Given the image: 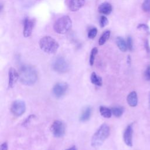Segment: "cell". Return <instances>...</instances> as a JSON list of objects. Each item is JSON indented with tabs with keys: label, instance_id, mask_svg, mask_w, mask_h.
I'll list each match as a JSON object with an SVG mask.
<instances>
[{
	"label": "cell",
	"instance_id": "44dd1931",
	"mask_svg": "<svg viewBox=\"0 0 150 150\" xmlns=\"http://www.w3.org/2000/svg\"><path fill=\"white\" fill-rule=\"evenodd\" d=\"M97 53H98V49L97 48H94L92 49L91 53V56H90V59H89V63L91 66H93L94 65L95 57Z\"/></svg>",
	"mask_w": 150,
	"mask_h": 150
},
{
	"label": "cell",
	"instance_id": "2e32d148",
	"mask_svg": "<svg viewBox=\"0 0 150 150\" xmlns=\"http://www.w3.org/2000/svg\"><path fill=\"white\" fill-rule=\"evenodd\" d=\"M116 44L118 48L121 51L123 52H125L127 51L128 49L127 42L124 41V39L123 38L120 37H117L116 38Z\"/></svg>",
	"mask_w": 150,
	"mask_h": 150
},
{
	"label": "cell",
	"instance_id": "603a6c76",
	"mask_svg": "<svg viewBox=\"0 0 150 150\" xmlns=\"http://www.w3.org/2000/svg\"><path fill=\"white\" fill-rule=\"evenodd\" d=\"M142 8L145 12L150 11V0H144L142 5Z\"/></svg>",
	"mask_w": 150,
	"mask_h": 150
},
{
	"label": "cell",
	"instance_id": "4316f807",
	"mask_svg": "<svg viewBox=\"0 0 150 150\" xmlns=\"http://www.w3.org/2000/svg\"><path fill=\"white\" fill-rule=\"evenodd\" d=\"M144 76L147 80L148 81L150 80V66H148L147 68L144 73Z\"/></svg>",
	"mask_w": 150,
	"mask_h": 150
},
{
	"label": "cell",
	"instance_id": "52a82bcc",
	"mask_svg": "<svg viewBox=\"0 0 150 150\" xmlns=\"http://www.w3.org/2000/svg\"><path fill=\"white\" fill-rule=\"evenodd\" d=\"M26 111L25 103L22 100L14 101L11 107V113L17 117L21 116Z\"/></svg>",
	"mask_w": 150,
	"mask_h": 150
},
{
	"label": "cell",
	"instance_id": "f1b7e54d",
	"mask_svg": "<svg viewBox=\"0 0 150 150\" xmlns=\"http://www.w3.org/2000/svg\"><path fill=\"white\" fill-rule=\"evenodd\" d=\"M0 150H8V146L7 142H3L1 145V148H0Z\"/></svg>",
	"mask_w": 150,
	"mask_h": 150
},
{
	"label": "cell",
	"instance_id": "3957f363",
	"mask_svg": "<svg viewBox=\"0 0 150 150\" xmlns=\"http://www.w3.org/2000/svg\"><path fill=\"white\" fill-rule=\"evenodd\" d=\"M39 44L41 50L48 54L55 53L59 47L58 42L50 36H45L42 38Z\"/></svg>",
	"mask_w": 150,
	"mask_h": 150
},
{
	"label": "cell",
	"instance_id": "8992f818",
	"mask_svg": "<svg viewBox=\"0 0 150 150\" xmlns=\"http://www.w3.org/2000/svg\"><path fill=\"white\" fill-rule=\"evenodd\" d=\"M50 131L54 137L56 138L62 137L65 134V125L61 121L55 120L50 127Z\"/></svg>",
	"mask_w": 150,
	"mask_h": 150
},
{
	"label": "cell",
	"instance_id": "484cf974",
	"mask_svg": "<svg viewBox=\"0 0 150 150\" xmlns=\"http://www.w3.org/2000/svg\"><path fill=\"white\" fill-rule=\"evenodd\" d=\"M137 29L140 30V31H148L149 30V28L148 26L144 24H141L140 25H138L137 26Z\"/></svg>",
	"mask_w": 150,
	"mask_h": 150
},
{
	"label": "cell",
	"instance_id": "d4e9b609",
	"mask_svg": "<svg viewBox=\"0 0 150 150\" xmlns=\"http://www.w3.org/2000/svg\"><path fill=\"white\" fill-rule=\"evenodd\" d=\"M127 45L128 49L130 50H132L133 49V39L131 37H129L127 40Z\"/></svg>",
	"mask_w": 150,
	"mask_h": 150
},
{
	"label": "cell",
	"instance_id": "83f0119b",
	"mask_svg": "<svg viewBox=\"0 0 150 150\" xmlns=\"http://www.w3.org/2000/svg\"><path fill=\"white\" fill-rule=\"evenodd\" d=\"M35 117V115L34 114H31V115H30L25 120V122L23 123V126L28 125V124L29 123L30 121H31V120H32V118H34V117Z\"/></svg>",
	"mask_w": 150,
	"mask_h": 150
},
{
	"label": "cell",
	"instance_id": "4fadbf2b",
	"mask_svg": "<svg viewBox=\"0 0 150 150\" xmlns=\"http://www.w3.org/2000/svg\"><path fill=\"white\" fill-rule=\"evenodd\" d=\"M112 6L109 3H104L101 4L98 7V11L103 15H109L112 11Z\"/></svg>",
	"mask_w": 150,
	"mask_h": 150
},
{
	"label": "cell",
	"instance_id": "5bb4252c",
	"mask_svg": "<svg viewBox=\"0 0 150 150\" xmlns=\"http://www.w3.org/2000/svg\"><path fill=\"white\" fill-rule=\"evenodd\" d=\"M92 113V109L91 107H86L82 112L80 117V121L82 122H86L91 118Z\"/></svg>",
	"mask_w": 150,
	"mask_h": 150
},
{
	"label": "cell",
	"instance_id": "ac0fdd59",
	"mask_svg": "<svg viewBox=\"0 0 150 150\" xmlns=\"http://www.w3.org/2000/svg\"><path fill=\"white\" fill-rule=\"evenodd\" d=\"M99 111H100V114L104 118H109L113 115L111 109L104 106H100L99 108Z\"/></svg>",
	"mask_w": 150,
	"mask_h": 150
},
{
	"label": "cell",
	"instance_id": "ba28073f",
	"mask_svg": "<svg viewBox=\"0 0 150 150\" xmlns=\"http://www.w3.org/2000/svg\"><path fill=\"white\" fill-rule=\"evenodd\" d=\"M68 88L69 86L68 83L65 82L58 83L53 87V94L56 98H61L66 94Z\"/></svg>",
	"mask_w": 150,
	"mask_h": 150
},
{
	"label": "cell",
	"instance_id": "30bf717a",
	"mask_svg": "<svg viewBox=\"0 0 150 150\" xmlns=\"http://www.w3.org/2000/svg\"><path fill=\"white\" fill-rule=\"evenodd\" d=\"M19 79V73L13 68H11L8 71V87L13 88L18 80Z\"/></svg>",
	"mask_w": 150,
	"mask_h": 150
},
{
	"label": "cell",
	"instance_id": "4dcf8cb0",
	"mask_svg": "<svg viewBox=\"0 0 150 150\" xmlns=\"http://www.w3.org/2000/svg\"><path fill=\"white\" fill-rule=\"evenodd\" d=\"M149 103H150V102H149Z\"/></svg>",
	"mask_w": 150,
	"mask_h": 150
},
{
	"label": "cell",
	"instance_id": "7402d4cb",
	"mask_svg": "<svg viewBox=\"0 0 150 150\" xmlns=\"http://www.w3.org/2000/svg\"><path fill=\"white\" fill-rule=\"evenodd\" d=\"M97 34V29L96 28H93L92 29H91L88 32V35L87 37L89 39H94Z\"/></svg>",
	"mask_w": 150,
	"mask_h": 150
},
{
	"label": "cell",
	"instance_id": "f546056e",
	"mask_svg": "<svg viewBox=\"0 0 150 150\" xmlns=\"http://www.w3.org/2000/svg\"><path fill=\"white\" fill-rule=\"evenodd\" d=\"M67 150H77V149L76 146H72V147H70L69 149H68Z\"/></svg>",
	"mask_w": 150,
	"mask_h": 150
},
{
	"label": "cell",
	"instance_id": "ffe728a7",
	"mask_svg": "<svg viewBox=\"0 0 150 150\" xmlns=\"http://www.w3.org/2000/svg\"><path fill=\"white\" fill-rule=\"evenodd\" d=\"M111 111L113 115H114L116 117H120L123 115L124 110L122 107H115L111 109Z\"/></svg>",
	"mask_w": 150,
	"mask_h": 150
},
{
	"label": "cell",
	"instance_id": "7c38bea8",
	"mask_svg": "<svg viewBox=\"0 0 150 150\" xmlns=\"http://www.w3.org/2000/svg\"><path fill=\"white\" fill-rule=\"evenodd\" d=\"M85 4V0H69L68 8L70 11L76 12L82 8Z\"/></svg>",
	"mask_w": 150,
	"mask_h": 150
},
{
	"label": "cell",
	"instance_id": "d6986e66",
	"mask_svg": "<svg viewBox=\"0 0 150 150\" xmlns=\"http://www.w3.org/2000/svg\"><path fill=\"white\" fill-rule=\"evenodd\" d=\"M110 31H105L102 35L100 37V39L99 41V45H103L106 41L109 39L110 36Z\"/></svg>",
	"mask_w": 150,
	"mask_h": 150
},
{
	"label": "cell",
	"instance_id": "9a60e30c",
	"mask_svg": "<svg viewBox=\"0 0 150 150\" xmlns=\"http://www.w3.org/2000/svg\"><path fill=\"white\" fill-rule=\"evenodd\" d=\"M127 101L129 105L131 107H135L138 104V97L137 93L134 91L131 92L127 96Z\"/></svg>",
	"mask_w": 150,
	"mask_h": 150
},
{
	"label": "cell",
	"instance_id": "7a4b0ae2",
	"mask_svg": "<svg viewBox=\"0 0 150 150\" xmlns=\"http://www.w3.org/2000/svg\"><path fill=\"white\" fill-rule=\"evenodd\" d=\"M110 133V127L106 123L103 124L93 134L91 140L92 146L95 148L101 146L109 137Z\"/></svg>",
	"mask_w": 150,
	"mask_h": 150
},
{
	"label": "cell",
	"instance_id": "8fae6325",
	"mask_svg": "<svg viewBox=\"0 0 150 150\" xmlns=\"http://www.w3.org/2000/svg\"><path fill=\"white\" fill-rule=\"evenodd\" d=\"M133 125L130 124L127 126L126 129L124 134H123V139L124 141L127 145L129 147L133 146Z\"/></svg>",
	"mask_w": 150,
	"mask_h": 150
},
{
	"label": "cell",
	"instance_id": "9c48e42d",
	"mask_svg": "<svg viewBox=\"0 0 150 150\" xmlns=\"http://www.w3.org/2000/svg\"><path fill=\"white\" fill-rule=\"evenodd\" d=\"M35 19H31L28 18H25L24 21V27L23 35L25 38L29 37L31 35L33 31V28L35 25Z\"/></svg>",
	"mask_w": 150,
	"mask_h": 150
},
{
	"label": "cell",
	"instance_id": "5b68a950",
	"mask_svg": "<svg viewBox=\"0 0 150 150\" xmlns=\"http://www.w3.org/2000/svg\"><path fill=\"white\" fill-rule=\"evenodd\" d=\"M52 67L53 70L59 73H65L69 69V65L66 59L61 56L57 57L54 61Z\"/></svg>",
	"mask_w": 150,
	"mask_h": 150
},
{
	"label": "cell",
	"instance_id": "277c9868",
	"mask_svg": "<svg viewBox=\"0 0 150 150\" xmlns=\"http://www.w3.org/2000/svg\"><path fill=\"white\" fill-rule=\"evenodd\" d=\"M72 26V21L69 16H64L58 18L53 25V29L58 34L67 33Z\"/></svg>",
	"mask_w": 150,
	"mask_h": 150
},
{
	"label": "cell",
	"instance_id": "cb8c5ba5",
	"mask_svg": "<svg viewBox=\"0 0 150 150\" xmlns=\"http://www.w3.org/2000/svg\"><path fill=\"white\" fill-rule=\"evenodd\" d=\"M109 24V21L107 19V18L103 15L100 17V25L102 28H104L105 27L107 24Z\"/></svg>",
	"mask_w": 150,
	"mask_h": 150
},
{
	"label": "cell",
	"instance_id": "6da1fadb",
	"mask_svg": "<svg viewBox=\"0 0 150 150\" xmlns=\"http://www.w3.org/2000/svg\"><path fill=\"white\" fill-rule=\"evenodd\" d=\"M21 83L26 86L34 85L38 80V73L35 68L29 65L22 66L19 72Z\"/></svg>",
	"mask_w": 150,
	"mask_h": 150
},
{
	"label": "cell",
	"instance_id": "e0dca14e",
	"mask_svg": "<svg viewBox=\"0 0 150 150\" xmlns=\"http://www.w3.org/2000/svg\"><path fill=\"white\" fill-rule=\"evenodd\" d=\"M91 80L92 84L97 86H102L103 84L102 79L100 76H98L96 72H93L91 76Z\"/></svg>",
	"mask_w": 150,
	"mask_h": 150
}]
</instances>
